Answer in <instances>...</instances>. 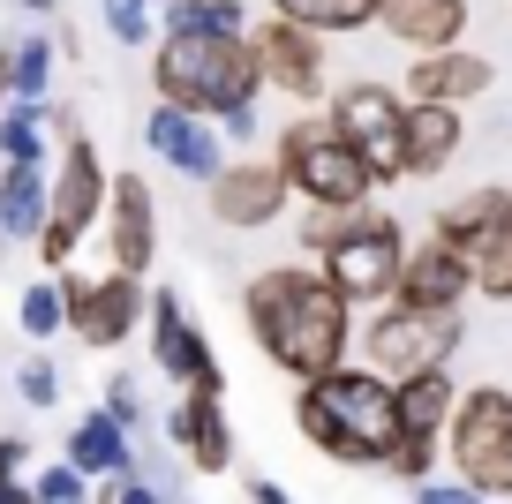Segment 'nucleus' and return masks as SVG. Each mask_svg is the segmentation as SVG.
<instances>
[{
	"label": "nucleus",
	"mask_w": 512,
	"mask_h": 504,
	"mask_svg": "<svg viewBox=\"0 0 512 504\" xmlns=\"http://www.w3.org/2000/svg\"><path fill=\"white\" fill-rule=\"evenodd\" d=\"M241 316H249L256 354L302 384H324L354 362V339H362V316L347 309L324 264H264L249 286H241Z\"/></svg>",
	"instance_id": "obj_1"
},
{
	"label": "nucleus",
	"mask_w": 512,
	"mask_h": 504,
	"mask_svg": "<svg viewBox=\"0 0 512 504\" xmlns=\"http://www.w3.org/2000/svg\"><path fill=\"white\" fill-rule=\"evenodd\" d=\"M294 429H302V444H317L332 467H392V452L407 444L400 384L377 377L369 362H347L339 377L294 392Z\"/></svg>",
	"instance_id": "obj_2"
},
{
	"label": "nucleus",
	"mask_w": 512,
	"mask_h": 504,
	"mask_svg": "<svg viewBox=\"0 0 512 504\" xmlns=\"http://www.w3.org/2000/svg\"><path fill=\"white\" fill-rule=\"evenodd\" d=\"M151 83H159V106H181L196 121H226V113L264 98L256 46L249 38H211V31H166L151 46Z\"/></svg>",
	"instance_id": "obj_3"
},
{
	"label": "nucleus",
	"mask_w": 512,
	"mask_h": 504,
	"mask_svg": "<svg viewBox=\"0 0 512 504\" xmlns=\"http://www.w3.org/2000/svg\"><path fill=\"white\" fill-rule=\"evenodd\" d=\"M272 166L302 204H377V174L324 113H287V128L272 136Z\"/></svg>",
	"instance_id": "obj_4"
},
{
	"label": "nucleus",
	"mask_w": 512,
	"mask_h": 504,
	"mask_svg": "<svg viewBox=\"0 0 512 504\" xmlns=\"http://www.w3.org/2000/svg\"><path fill=\"white\" fill-rule=\"evenodd\" d=\"M452 482H467L475 497H512V384H467L445 429Z\"/></svg>",
	"instance_id": "obj_5"
},
{
	"label": "nucleus",
	"mask_w": 512,
	"mask_h": 504,
	"mask_svg": "<svg viewBox=\"0 0 512 504\" xmlns=\"http://www.w3.org/2000/svg\"><path fill=\"white\" fill-rule=\"evenodd\" d=\"M106 204H113V181H106V166H98V143L76 128V136L61 143V166H53V211H46V234H38V264H46L53 279H61L68 256L83 249V234L106 219Z\"/></svg>",
	"instance_id": "obj_6"
},
{
	"label": "nucleus",
	"mask_w": 512,
	"mask_h": 504,
	"mask_svg": "<svg viewBox=\"0 0 512 504\" xmlns=\"http://www.w3.org/2000/svg\"><path fill=\"white\" fill-rule=\"evenodd\" d=\"M324 121H332L339 136L362 151V166L377 174V189L407 181V98L392 91V83H377V76L339 83L332 106H324Z\"/></svg>",
	"instance_id": "obj_7"
},
{
	"label": "nucleus",
	"mask_w": 512,
	"mask_h": 504,
	"mask_svg": "<svg viewBox=\"0 0 512 504\" xmlns=\"http://www.w3.org/2000/svg\"><path fill=\"white\" fill-rule=\"evenodd\" d=\"M460 339H467L460 316H422V309H400V301H384V309L362 316V362L392 384L422 377V369H452Z\"/></svg>",
	"instance_id": "obj_8"
},
{
	"label": "nucleus",
	"mask_w": 512,
	"mask_h": 504,
	"mask_svg": "<svg viewBox=\"0 0 512 504\" xmlns=\"http://www.w3.org/2000/svg\"><path fill=\"white\" fill-rule=\"evenodd\" d=\"M407 256H415V249H407V226L377 204L362 234H354L347 249H339L332 264H324V279H332L339 294H347V309H354V316H369V309H384V301H400Z\"/></svg>",
	"instance_id": "obj_9"
},
{
	"label": "nucleus",
	"mask_w": 512,
	"mask_h": 504,
	"mask_svg": "<svg viewBox=\"0 0 512 504\" xmlns=\"http://www.w3.org/2000/svg\"><path fill=\"white\" fill-rule=\"evenodd\" d=\"M249 46H256V68H264V91H279V98H294L302 113H317V106H332V38H317V31H302V23H256L249 31Z\"/></svg>",
	"instance_id": "obj_10"
},
{
	"label": "nucleus",
	"mask_w": 512,
	"mask_h": 504,
	"mask_svg": "<svg viewBox=\"0 0 512 504\" xmlns=\"http://www.w3.org/2000/svg\"><path fill=\"white\" fill-rule=\"evenodd\" d=\"M144 331H151V362H159V377H174L181 392L226 399V369H219L204 324L189 316V301H181V294H151V324Z\"/></svg>",
	"instance_id": "obj_11"
},
{
	"label": "nucleus",
	"mask_w": 512,
	"mask_h": 504,
	"mask_svg": "<svg viewBox=\"0 0 512 504\" xmlns=\"http://www.w3.org/2000/svg\"><path fill=\"white\" fill-rule=\"evenodd\" d=\"M61 294H68V331H76L83 347H121L128 331L151 316V294L144 279H121V271H106V279H83V271H61Z\"/></svg>",
	"instance_id": "obj_12"
},
{
	"label": "nucleus",
	"mask_w": 512,
	"mask_h": 504,
	"mask_svg": "<svg viewBox=\"0 0 512 504\" xmlns=\"http://www.w3.org/2000/svg\"><path fill=\"white\" fill-rule=\"evenodd\" d=\"M211 219L234 226V234H264V226H279V211H287V174H279L272 158H234L219 181H211Z\"/></svg>",
	"instance_id": "obj_13"
},
{
	"label": "nucleus",
	"mask_w": 512,
	"mask_h": 504,
	"mask_svg": "<svg viewBox=\"0 0 512 504\" xmlns=\"http://www.w3.org/2000/svg\"><path fill=\"white\" fill-rule=\"evenodd\" d=\"M106 249L121 279H144L159 264V196L144 174H113V204H106Z\"/></svg>",
	"instance_id": "obj_14"
},
{
	"label": "nucleus",
	"mask_w": 512,
	"mask_h": 504,
	"mask_svg": "<svg viewBox=\"0 0 512 504\" xmlns=\"http://www.w3.org/2000/svg\"><path fill=\"white\" fill-rule=\"evenodd\" d=\"M144 143L174 166V174H189V181H219L234 158H226V128L219 121H196V113H181V106H151V121H144Z\"/></svg>",
	"instance_id": "obj_15"
},
{
	"label": "nucleus",
	"mask_w": 512,
	"mask_h": 504,
	"mask_svg": "<svg viewBox=\"0 0 512 504\" xmlns=\"http://www.w3.org/2000/svg\"><path fill=\"white\" fill-rule=\"evenodd\" d=\"M475 301V264L460 249L422 234L415 256H407V279H400V309H422V316H467Z\"/></svg>",
	"instance_id": "obj_16"
},
{
	"label": "nucleus",
	"mask_w": 512,
	"mask_h": 504,
	"mask_svg": "<svg viewBox=\"0 0 512 504\" xmlns=\"http://www.w3.org/2000/svg\"><path fill=\"white\" fill-rule=\"evenodd\" d=\"M467 0H384L377 31L392 46H407V61H430V53H460L467 46Z\"/></svg>",
	"instance_id": "obj_17"
},
{
	"label": "nucleus",
	"mask_w": 512,
	"mask_h": 504,
	"mask_svg": "<svg viewBox=\"0 0 512 504\" xmlns=\"http://www.w3.org/2000/svg\"><path fill=\"white\" fill-rule=\"evenodd\" d=\"M490 83H497V61H490V53H475V46H460V53L407 61L400 98H407V106H452V113H467L482 91H490Z\"/></svg>",
	"instance_id": "obj_18"
},
{
	"label": "nucleus",
	"mask_w": 512,
	"mask_h": 504,
	"mask_svg": "<svg viewBox=\"0 0 512 504\" xmlns=\"http://www.w3.org/2000/svg\"><path fill=\"white\" fill-rule=\"evenodd\" d=\"M166 437H174V452L189 459L196 474H234V422H226V399L181 392L174 414H166Z\"/></svg>",
	"instance_id": "obj_19"
},
{
	"label": "nucleus",
	"mask_w": 512,
	"mask_h": 504,
	"mask_svg": "<svg viewBox=\"0 0 512 504\" xmlns=\"http://www.w3.org/2000/svg\"><path fill=\"white\" fill-rule=\"evenodd\" d=\"M505 211H512V189H505V181H475V189H460L452 204H437V219H430V241H445V249H460L467 264H475V256L497 241Z\"/></svg>",
	"instance_id": "obj_20"
},
{
	"label": "nucleus",
	"mask_w": 512,
	"mask_h": 504,
	"mask_svg": "<svg viewBox=\"0 0 512 504\" xmlns=\"http://www.w3.org/2000/svg\"><path fill=\"white\" fill-rule=\"evenodd\" d=\"M467 143V113L452 106H407V181H430L445 174Z\"/></svg>",
	"instance_id": "obj_21"
},
{
	"label": "nucleus",
	"mask_w": 512,
	"mask_h": 504,
	"mask_svg": "<svg viewBox=\"0 0 512 504\" xmlns=\"http://www.w3.org/2000/svg\"><path fill=\"white\" fill-rule=\"evenodd\" d=\"M68 467L83 474V482H121V474H136V452H128V429L113 422L106 407L83 414L76 429H68Z\"/></svg>",
	"instance_id": "obj_22"
},
{
	"label": "nucleus",
	"mask_w": 512,
	"mask_h": 504,
	"mask_svg": "<svg viewBox=\"0 0 512 504\" xmlns=\"http://www.w3.org/2000/svg\"><path fill=\"white\" fill-rule=\"evenodd\" d=\"M53 211V181L38 166H0V241H38Z\"/></svg>",
	"instance_id": "obj_23"
},
{
	"label": "nucleus",
	"mask_w": 512,
	"mask_h": 504,
	"mask_svg": "<svg viewBox=\"0 0 512 504\" xmlns=\"http://www.w3.org/2000/svg\"><path fill=\"white\" fill-rule=\"evenodd\" d=\"M460 392H467V384L452 377V369H422V377H407L400 384V429H407V437H445Z\"/></svg>",
	"instance_id": "obj_24"
},
{
	"label": "nucleus",
	"mask_w": 512,
	"mask_h": 504,
	"mask_svg": "<svg viewBox=\"0 0 512 504\" xmlns=\"http://www.w3.org/2000/svg\"><path fill=\"white\" fill-rule=\"evenodd\" d=\"M369 211L377 204H309L302 219H294V249H302L309 264H332V256L369 226Z\"/></svg>",
	"instance_id": "obj_25"
},
{
	"label": "nucleus",
	"mask_w": 512,
	"mask_h": 504,
	"mask_svg": "<svg viewBox=\"0 0 512 504\" xmlns=\"http://www.w3.org/2000/svg\"><path fill=\"white\" fill-rule=\"evenodd\" d=\"M377 8H384V0H272L279 23H302V31H317V38L377 31Z\"/></svg>",
	"instance_id": "obj_26"
},
{
	"label": "nucleus",
	"mask_w": 512,
	"mask_h": 504,
	"mask_svg": "<svg viewBox=\"0 0 512 504\" xmlns=\"http://www.w3.org/2000/svg\"><path fill=\"white\" fill-rule=\"evenodd\" d=\"M166 31H211V38H249V8L241 0H174L166 8Z\"/></svg>",
	"instance_id": "obj_27"
},
{
	"label": "nucleus",
	"mask_w": 512,
	"mask_h": 504,
	"mask_svg": "<svg viewBox=\"0 0 512 504\" xmlns=\"http://www.w3.org/2000/svg\"><path fill=\"white\" fill-rule=\"evenodd\" d=\"M46 91H53V38L8 46V98H16V106H38Z\"/></svg>",
	"instance_id": "obj_28"
},
{
	"label": "nucleus",
	"mask_w": 512,
	"mask_h": 504,
	"mask_svg": "<svg viewBox=\"0 0 512 504\" xmlns=\"http://www.w3.org/2000/svg\"><path fill=\"white\" fill-rule=\"evenodd\" d=\"M16 324H23V339H53V331H68V294H61V279H38V286H23V301H16Z\"/></svg>",
	"instance_id": "obj_29"
},
{
	"label": "nucleus",
	"mask_w": 512,
	"mask_h": 504,
	"mask_svg": "<svg viewBox=\"0 0 512 504\" xmlns=\"http://www.w3.org/2000/svg\"><path fill=\"white\" fill-rule=\"evenodd\" d=\"M0 158H8V166H38V158H46V113L38 106L0 113Z\"/></svg>",
	"instance_id": "obj_30"
},
{
	"label": "nucleus",
	"mask_w": 512,
	"mask_h": 504,
	"mask_svg": "<svg viewBox=\"0 0 512 504\" xmlns=\"http://www.w3.org/2000/svg\"><path fill=\"white\" fill-rule=\"evenodd\" d=\"M475 294L482 301H512V211H505V226H497V241L475 256Z\"/></svg>",
	"instance_id": "obj_31"
},
{
	"label": "nucleus",
	"mask_w": 512,
	"mask_h": 504,
	"mask_svg": "<svg viewBox=\"0 0 512 504\" xmlns=\"http://www.w3.org/2000/svg\"><path fill=\"white\" fill-rule=\"evenodd\" d=\"M98 16H106V38L113 46H151V0H98Z\"/></svg>",
	"instance_id": "obj_32"
},
{
	"label": "nucleus",
	"mask_w": 512,
	"mask_h": 504,
	"mask_svg": "<svg viewBox=\"0 0 512 504\" xmlns=\"http://www.w3.org/2000/svg\"><path fill=\"white\" fill-rule=\"evenodd\" d=\"M23 459H31V444L0 437V504H38V489H23Z\"/></svg>",
	"instance_id": "obj_33"
},
{
	"label": "nucleus",
	"mask_w": 512,
	"mask_h": 504,
	"mask_svg": "<svg viewBox=\"0 0 512 504\" xmlns=\"http://www.w3.org/2000/svg\"><path fill=\"white\" fill-rule=\"evenodd\" d=\"M16 384H23V399H31V407H61V369H53L46 354H31Z\"/></svg>",
	"instance_id": "obj_34"
},
{
	"label": "nucleus",
	"mask_w": 512,
	"mask_h": 504,
	"mask_svg": "<svg viewBox=\"0 0 512 504\" xmlns=\"http://www.w3.org/2000/svg\"><path fill=\"white\" fill-rule=\"evenodd\" d=\"M106 414L121 429H144V392H136V377H106Z\"/></svg>",
	"instance_id": "obj_35"
},
{
	"label": "nucleus",
	"mask_w": 512,
	"mask_h": 504,
	"mask_svg": "<svg viewBox=\"0 0 512 504\" xmlns=\"http://www.w3.org/2000/svg\"><path fill=\"white\" fill-rule=\"evenodd\" d=\"M38 504H91V497H83V474L68 467V459L46 467V474H38Z\"/></svg>",
	"instance_id": "obj_36"
},
{
	"label": "nucleus",
	"mask_w": 512,
	"mask_h": 504,
	"mask_svg": "<svg viewBox=\"0 0 512 504\" xmlns=\"http://www.w3.org/2000/svg\"><path fill=\"white\" fill-rule=\"evenodd\" d=\"M91 504H174V497H159V482H144V474H121V482H106Z\"/></svg>",
	"instance_id": "obj_37"
},
{
	"label": "nucleus",
	"mask_w": 512,
	"mask_h": 504,
	"mask_svg": "<svg viewBox=\"0 0 512 504\" xmlns=\"http://www.w3.org/2000/svg\"><path fill=\"white\" fill-rule=\"evenodd\" d=\"M415 504H490V497H475L467 482H422V489H415Z\"/></svg>",
	"instance_id": "obj_38"
},
{
	"label": "nucleus",
	"mask_w": 512,
	"mask_h": 504,
	"mask_svg": "<svg viewBox=\"0 0 512 504\" xmlns=\"http://www.w3.org/2000/svg\"><path fill=\"white\" fill-rule=\"evenodd\" d=\"M241 489H249V504H294V489H287V482H272V474H249Z\"/></svg>",
	"instance_id": "obj_39"
},
{
	"label": "nucleus",
	"mask_w": 512,
	"mask_h": 504,
	"mask_svg": "<svg viewBox=\"0 0 512 504\" xmlns=\"http://www.w3.org/2000/svg\"><path fill=\"white\" fill-rule=\"evenodd\" d=\"M219 128H226V143H249V136H256V106H241V113H226V121H219Z\"/></svg>",
	"instance_id": "obj_40"
},
{
	"label": "nucleus",
	"mask_w": 512,
	"mask_h": 504,
	"mask_svg": "<svg viewBox=\"0 0 512 504\" xmlns=\"http://www.w3.org/2000/svg\"><path fill=\"white\" fill-rule=\"evenodd\" d=\"M16 8H31V16H53V8H61V0H16Z\"/></svg>",
	"instance_id": "obj_41"
},
{
	"label": "nucleus",
	"mask_w": 512,
	"mask_h": 504,
	"mask_svg": "<svg viewBox=\"0 0 512 504\" xmlns=\"http://www.w3.org/2000/svg\"><path fill=\"white\" fill-rule=\"evenodd\" d=\"M174 504H181V497H174Z\"/></svg>",
	"instance_id": "obj_42"
}]
</instances>
